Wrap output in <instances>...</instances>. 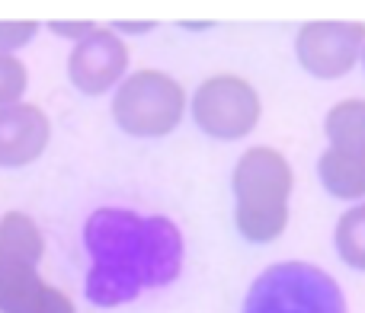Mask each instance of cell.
<instances>
[{
    "label": "cell",
    "mask_w": 365,
    "mask_h": 313,
    "mask_svg": "<svg viewBox=\"0 0 365 313\" xmlns=\"http://www.w3.org/2000/svg\"><path fill=\"white\" fill-rule=\"evenodd\" d=\"M336 253L356 272H365V201L353 205L336 221Z\"/></svg>",
    "instance_id": "cell-13"
},
{
    "label": "cell",
    "mask_w": 365,
    "mask_h": 313,
    "mask_svg": "<svg viewBox=\"0 0 365 313\" xmlns=\"http://www.w3.org/2000/svg\"><path fill=\"white\" fill-rule=\"evenodd\" d=\"M244 313H346V301L340 285L324 269L279 262L250 285Z\"/></svg>",
    "instance_id": "cell-4"
},
{
    "label": "cell",
    "mask_w": 365,
    "mask_h": 313,
    "mask_svg": "<svg viewBox=\"0 0 365 313\" xmlns=\"http://www.w3.org/2000/svg\"><path fill=\"white\" fill-rule=\"evenodd\" d=\"M158 29V23H151V19H145V23H128V19H119V23L113 26V32L119 36V32H151Z\"/></svg>",
    "instance_id": "cell-17"
},
{
    "label": "cell",
    "mask_w": 365,
    "mask_h": 313,
    "mask_svg": "<svg viewBox=\"0 0 365 313\" xmlns=\"http://www.w3.org/2000/svg\"><path fill=\"white\" fill-rule=\"evenodd\" d=\"M182 29H212V23H180Z\"/></svg>",
    "instance_id": "cell-18"
},
{
    "label": "cell",
    "mask_w": 365,
    "mask_h": 313,
    "mask_svg": "<svg viewBox=\"0 0 365 313\" xmlns=\"http://www.w3.org/2000/svg\"><path fill=\"white\" fill-rule=\"evenodd\" d=\"M128 45L106 26H96L87 38L74 45L68 58V77L81 93L103 96L125 80Z\"/></svg>",
    "instance_id": "cell-7"
},
{
    "label": "cell",
    "mask_w": 365,
    "mask_h": 313,
    "mask_svg": "<svg viewBox=\"0 0 365 313\" xmlns=\"http://www.w3.org/2000/svg\"><path fill=\"white\" fill-rule=\"evenodd\" d=\"M330 147L365 156V100H340L324 119Z\"/></svg>",
    "instance_id": "cell-12"
},
{
    "label": "cell",
    "mask_w": 365,
    "mask_h": 313,
    "mask_svg": "<svg viewBox=\"0 0 365 313\" xmlns=\"http://www.w3.org/2000/svg\"><path fill=\"white\" fill-rule=\"evenodd\" d=\"M0 313H77V307L36 265L0 262Z\"/></svg>",
    "instance_id": "cell-9"
},
{
    "label": "cell",
    "mask_w": 365,
    "mask_h": 313,
    "mask_svg": "<svg viewBox=\"0 0 365 313\" xmlns=\"http://www.w3.org/2000/svg\"><path fill=\"white\" fill-rule=\"evenodd\" d=\"M359 64H362V68H365V45H362V55H359Z\"/></svg>",
    "instance_id": "cell-19"
},
{
    "label": "cell",
    "mask_w": 365,
    "mask_h": 313,
    "mask_svg": "<svg viewBox=\"0 0 365 313\" xmlns=\"http://www.w3.org/2000/svg\"><path fill=\"white\" fill-rule=\"evenodd\" d=\"M51 141V122L36 102L0 109V166L19 169L36 163Z\"/></svg>",
    "instance_id": "cell-8"
},
{
    "label": "cell",
    "mask_w": 365,
    "mask_h": 313,
    "mask_svg": "<svg viewBox=\"0 0 365 313\" xmlns=\"http://www.w3.org/2000/svg\"><path fill=\"white\" fill-rule=\"evenodd\" d=\"M317 176L321 186L327 189L334 198L343 201H362L365 198V156L362 154H346L327 147L317 160Z\"/></svg>",
    "instance_id": "cell-10"
},
{
    "label": "cell",
    "mask_w": 365,
    "mask_h": 313,
    "mask_svg": "<svg viewBox=\"0 0 365 313\" xmlns=\"http://www.w3.org/2000/svg\"><path fill=\"white\" fill-rule=\"evenodd\" d=\"M45 256V237L38 224L23 211H6L0 218V262L36 265Z\"/></svg>",
    "instance_id": "cell-11"
},
{
    "label": "cell",
    "mask_w": 365,
    "mask_h": 313,
    "mask_svg": "<svg viewBox=\"0 0 365 313\" xmlns=\"http://www.w3.org/2000/svg\"><path fill=\"white\" fill-rule=\"evenodd\" d=\"M234 224L250 243H272L289 227V198L295 189L292 163L276 147L257 144L240 154L231 176Z\"/></svg>",
    "instance_id": "cell-2"
},
{
    "label": "cell",
    "mask_w": 365,
    "mask_h": 313,
    "mask_svg": "<svg viewBox=\"0 0 365 313\" xmlns=\"http://www.w3.org/2000/svg\"><path fill=\"white\" fill-rule=\"evenodd\" d=\"M38 23L36 19H0V51L13 55V51L26 48L36 38Z\"/></svg>",
    "instance_id": "cell-15"
},
{
    "label": "cell",
    "mask_w": 365,
    "mask_h": 313,
    "mask_svg": "<svg viewBox=\"0 0 365 313\" xmlns=\"http://www.w3.org/2000/svg\"><path fill=\"white\" fill-rule=\"evenodd\" d=\"M365 45V23H340V19H314L304 23L295 36L298 64L311 77L336 80L359 64Z\"/></svg>",
    "instance_id": "cell-6"
},
{
    "label": "cell",
    "mask_w": 365,
    "mask_h": 313,
    "mask_svg": "<svg viewBox=\"0 0 365 313\" xmlns=\"http://www.w3.org/2000/svg\"><path fill=\"white\" fill-rule=\"evenodd\" d=\"M186 90L177 77L158 68H141L119 83L113 119L132 138H164L186 115Z\"/></svg>",
    "instance_id": "cell-3"
},
{
    "label": "cell",
    "mask_w": 365,
    "mask_h": 313,
    "mask_svg": "<svg viewBox=\"0 0 365 313\" xmlns=\"http://www.w3.org/2000/svg\"><path fill=\"white\" fill-rule=\"evenodd\" d=\"M93 259L87 297L96 307L128 304L148 288L173 282L182 265V233L158 214H135L125 208H100L83 227Z\"/></svg>",
    "instance_id": "cell-1"
},
{
    "label": "cell",
    "mask_w": 365,
    "mask_h": 313,
    "mask_svg": "<svg viewBox=\"0 0 365 313\" xmlns=\"http://www.w3.org/2000/svg\"><path fill=\"white\" fill-rule=\"evenodd\" d=\"M48 29L58 32L61 38H74V42H81V38H87L90 32L96 29V23H90V19H51Z\"/></svg>",
    "instance_id": "cell-16"
},
{
    "label": "cell",
    "mask_w": 365,
    "mask_h": 313,
    "mask_svg": "<svg viewBox=\"0 0 365 313\" xmlns=\"http://www.w3.org/2000/svg\"><path fill=\"white\" fill-rule=\"evenodd\" d=\"M263 102L250 80L237 74H215L192 93V122L218 141H240L257 128Z\"/></svg>",
    "instance_id": "cell-5"
},
{
    "label": "cell",
    "mask_w": 365,
    "mask_h": 313,
    "mask_svg": "<svg viewBox=\"0 0 365 313\" xmlns=\"http://www.w3.org/2000/svg\"><path fill=\"white\" fill-rule=\"evenodd\" d=\"M29 87V70L16 55L0 51V109L23 102V93Z\"/></svg>",
    "instance_id": "cell-14"
}]
</instances>
